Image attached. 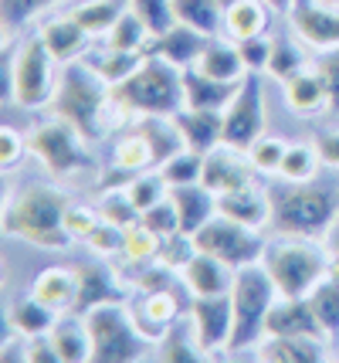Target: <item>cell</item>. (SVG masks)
I'll list each match as a JSON object with an SVG mask.
<instances>
[{"instance_id": "cell-1", "label": "cell", "mask_w": 339, "mask_h": 363, "mask_svg": "<svg viewBox=\"0 0 339 363\" xmlns=\"http://www.w3.org/2000/svg\"><path fill=\"white\" fill-rule=\"evenodd\" d=\"M51 112L58 119L71 123L88 143H96L102 133H109V129H115L119 123L130 119L113 99V85L102 75H96L85 58L68 62L62 68L58 92L51 99Z\"/></svg>"}, {"instance_id": "cell-18", "label": "cell", "mask_w": 339, "mask_h": 363, "mask_svg": "<svg viewBox=\"0 0 339 363\" xmlns=\"http://www.w3.org/2000/svg\"><path fill=\"white\" fill-rule=\"evenodd\" d=\"M31 296L38 302H45L58 316L75 313V306H79V269H65V265L41 269L38 279L31 282Z\"/></svg>"}, {"instance_id": "cell-48", "label": "cell", "mask_w": 339, "mask_h": 363, "mask_svg": "<svg viewBox=\"0 0 339 363\" xmlns=\"http://www.w3.org/2000/svg\"><path fill=\"white\" fill-rule=\"evenodd\" d=\"M122 238H126V228H119V224L102 218L96 224V231L85 238V245L96 255H102V258H113V255H122Z\"/></svg>"}, {"instance_id": "cell-20", "label": "cell", "mask_w": 339, "mask_h": 363, "mask_svg": "<svg viewBox=\"0 0 339 363\" xmlns=\"http://www.w3.org/2000/svg\"><path fill=\"white\" fill-rule=\"evenodd\" d=\"M217 214H224L231 221L248 224V228L261 231L265 224H272V197H268V190L255 187V184L227 190V194L217 197Z\"/></svg>"}, {"instance_id": "cell-11", "label": "cell", "mask_w": 339, "mask_h": 363, "mask_svg": "<svg viewBox=\"0 0 339 363\" xmlns=\"http://www.w3.org/2000/svg\"><path fill=\"white\" fill-rule=\"evenodd\" d=\"M265 133V99H261V82L258 72H248L238 85L234 99L224 109V129H221V143L234 146V150H248L251 143Z\"/></svg>"}, {"instance_id": "cell-53", "label": "cell", "mask_w": 339, "mask_h": 363, "mask_svg": "<svg viewBox=\"0 0 339 363\" xmlns=\"http://www.w3.org/2000/svg\"><path fill=\"white\" fill-rule=\"evenodd\" d=\"M24 153H31L28 150V136H21L14 126L0 129V167L4 170H14L17 160L24 157Z\"/></svg>"}, {"instance_id": "cell-5", "label": "cell", "mask_w": 339, "mask_h": 363, "mask_svg": "<svg viewBox=\"0 0 339 363\" xmlns=\"http://www.w3.org/2000/svg\"><path fill=\"white\" fill-rule=\"evenodd\" d=\"M275 302H278V289H275L272 275L265 272L261 262L234 272V285H231L234 330H231L227 357H238L244 350H258V343L265 340L268 313H272Z\"/></svg>"}, {"instance_id": "cell-60", "label": "cell", "mask_w": 339, "mask_h": 363, "mask_svg": "<svg viewBox=\"0 0 339 363\" xmlns=\"http://www.w3.org/2000/svg\"><path fill=\"white\" fill-rule=\"evenodd\" d=\"M323 4H329V7H339V0H323Z\"/></svg>"}, {"instance_id": "cell-47", "label": "cell", "mask_w": 339, "mask_h": 363, "mask_svg": "<svg viewBox=\"0 0 339 363\" xmlns=\"http://www.w3.org/2000/svg\"><path fill=\"white\" fill-rule=\"evenodd\" d=\"M130 7L143 17V24L153 31V38L163 31H170L177 24V11H173V0H130Z\"/></svg>"}, {"instance_id": "cell-27", "label": "cell", "mask_w": 339, "mask_h": 363, "mask_svg": "<svg viewBox=\"0 0 339 363\" xmlns=\"http://www.w3.org/2000/svg\"><path fill=\"white\" fill-rule=\"evenodd\" d=\"M241 82H217L200 75L197 68L183 72V106L187 109H207V112H224L227 102L234 99Z\"/></svg>"}, {"instance_id": "cell-46", "label": "cell", "mask_w": 339, "mask_h": 363, "mask_svg": "<svg viewBox=\"0 0 339 363\" xmlns=\"http://www.w3.org/2000/svg\"><path fill=\"white\" fill-rule=\"evenodd\" d=\"M98 214L105 218V221L119 224V228H130V224L143 221V214L136 211V204L130 201V194L126 187H113L109 194H102V204H98Z\"/></svg>"}, {"instance_id": "cell-33", "label": "cell", "mask_w": 339, "mask_h": 363, "mask_svg": "<svg viewBox=\"0 0 339 363\" xmlns=\"http://www.w3.org/2000/svg\"><path fill=\"white\" fill-rule=\"evenodd\" d=\"M309 302H312L316 316L323 323L329 347H336V340H339V265H333L329 275L309 292Z\"/></svg>"}, {"instance_id": "cell-23", "label": "cell", "mask_w": 339, "mask_h": 363, "mask_svg": "<svg viewBox=\"0 0 339 363\" xmlns=\"http://www.w3.org/2000/svg\"><path fill=\"white\" fill-rule=\"evenodd\" d=\"M38 34H41L45 48L51 51V58H54L58 65H68V62H79V58H85L88 41H92V34L85 31V28H81L71 14L48 21V24H45Z\"/></svg>"}, {"instance_id": "cell-7", "label": "cell", "mask_w": 339, "mask_h": 363, "mask_svg": "<svg viewBox=\"0 0 339 363\" xmlns=\"http://www.w3.org/2000/svg\"><path fill=\"white\" fill-rule=\"evenodd\" d=\"M54 58L45 48L41 34H24L17 51L7 62V95L21 109H45L58 92V79H54Z\"/></svg>"}, {"instance_id": "cell-3", "label": "cell", "mask_w": 339, "mask_h": 363, "mask_svg": "<svg viewBox=\"0 0 339 363\" xmlns=\"http://www.w3.org/2000/svg\"><path fill=\"white\" fill-rule=\"evenodd\" d=\"M261 265L272 275L282 299H302L329 275L333 255H329V248H319L316 238L278 235L275 241L265 245Z\"/></svg>"}, {"instance_id": "cell-16", "label": "cell", "mask_w": 339, "mask_h": 363, "mask_svg": "<svg viewBox=\"0 0 339 363\" xmlns=\"http://www.w3.org/2000/svg\"><path fill=\"white\" fill-rule=\"evenodd\" d=\"M292 31L299 34V41L319 48H339V11H333L329 4H312V0H295V7L289 11Z\"/></svg>"}, {"instance_id": "cell-9", "label": "cell", "mask_w": 339, "mask_h": 363, "mask_svg": "<svg viewBox=\"0 0 339 363\" xmlns=\"http://www.w3.org/2000/svg\"><path fill=\"white\" fill-rule=\"evenodd\" d=\"M85 143L88 140L81 136L79 129L71 126V123H65V119H58V116L38 123V126L28 133V150H31L34 157L45 163V170H48L51 177H58V180H68V177L96 167V160H92Z\"/></svg>"}, {"instance_id": "cell-56", "label": "cell", "mask_w": 339, "mask_h": 363, "mask_svg": "<svg viewBox=\"0 0 339 363\" xmlns=\"http://www.w3.org/2000/svg\"><path fill=\"white\" fill-rule=\"evenodd\" d=\"M17 360L28 363V336L11 330V336L0 343V363H17Z\"/></svg>"}, {"instance_id": "cell-58", "label": "cell", "mask_w": 339, "mask_h": 363, "mask_svg": "<svg viewBox=\"0 0 339 363\" xmlns=\"http://www.w3.org/2000/svg\"><path fill=\"white\" fill-rule=\"evenodd\" d=\"M268 4V11H275V14H289L292 7H295V0H265Z\"/></svg>"}, {"instance_id": "cell-38", "label": "cell", "mask_w": 339, "mask_h": 363, "mask_svg": "<svg viewBox=\"0 0 339 363\" xmlns=\"http://www.w3.org/2000/svg\"><path fill=\"white\" fill-rule=\"evenodd\" d=\"M319 150H316V143H289V150H285V160H282V167H278V177L285 180V184H309L316 170H319Z\"/></svg>"}, {"instance_id": "cell-49", "label": "cell", "mask_w": 339, "mask_h": 363, "mask_svg": "<svg viewBox=\"0 0 339 363\" xmlns=\"http://www.w3.org/2000/svg\"><path fill=\"white\" fill-rule=\"evenodd\" d=\"M143 224L146 228H153L160 238H170L180 231V218H177V207L170 201V194H166V201L160 204H153L149 211H143Z\"/></svg>"}, {"instance_id": "cell-34", "label": "cell", "mask_w": 339, "mask_h": 363, "mask_svg": "<svg viewBox=\"0 0 339 363\" xmlns=\"http://www.w3.org/2000/svg\"><path fill=\"white\" fill-rule=\"evenodd\" d=\"M126 7H130V0H85L79 7H71L68 14L75 17L92 38H105L113 31L115 21L126 14Z\"/></svg>"}, {"instance_id": "cell-59", "label": "cell", "mask_w": 339, "mask_h": 363, "mask_svg": "<svg viewBox=\"0 0 339 363\" xmlns=\"http://www.w3.org/2000/svg\"><path fill=\"white\" fill-rule=\"evenodd\" d=\"M333 360H339V340H336V347H333Z\"/></svg>"}, {"instance_id": "cell-6", "label": "cell", "mask_w": 339, "mask_h": 363, "mask_svg": "<svg viewBox=\"0 0 339 363\" xmlns=\"http://www.w3.org/2000/svg\"><path fill=\"white\" fill-rule=\"evenodd\" d=\"M272 197V224L278 235L323 238L339 218V204L333 190L309 187V184H285L268 190Z\"/></svg>"}, {"instance_id": "cell-32", "label": "cell", "mask_w": 339, "mask_h": 363, "mask_svg": "<svg viewBox=\"0 0 339 363\" xmlns=\"http://www.w3.org/2000/svg\"><path fill=\"white\" fill-rule=\"evenodd\" d=\"M54 323H58V313H51L45 302H38L34 296H24V299H17L11 309H7V326L21 336H45V333L54 330Z\"/></svg>"}, {"instance_id": "cell-13", "label": "cell", "mask_w": 339, "mask_h": 363, "mask_svg": "<svg viewBox=\"0 0 339 363\" xmlns=\"http://www.w3.org/2000/svg\"><path fill=\"white\" fill-rule=\"evenodd\" d=\"M130 316L136 330L143 333L146 343H160L183 316V302L170 289H153V292H136L130 302Z\"/></svg>"}, {"instance_id": "cell-31", "label": "cell", "mask_w": 339, "mask_h": 363, "mask_svg": "<svg viewBox=\"0 0 339 363\" xmlns=\"http://www.w3.org/2000/svg\"><path fill=\"white\" fill-rule=\"evenodd\" d=\"M268 28V4L265 0H227L224 4V31L234 41L258 38Z\"/></svg>"}, {"instance_id": "cell-54", "label": "cell", "mask_w": 339, "mask_h": 363, "mask_svg": "<svg viewBox=\"0 0 339 363\" xmlns=\"http://www.w3.org/2000/svg\"><path fill=\"white\" fill-rule=\"evenodd\" d=\"M28 363H62L58 350H54V340H51V333H45V336H31V340H28Z\"/></svg>"}, {"instance_id": "cell-42", "label": "cell", "mask_w": 339, "mask_h": 363, "mask_svg": "<svg viewBox=\"0 0 339 363\" xmlns=\"http://www.w3.org/2000/svg\"><path fill=\"white\" fill-rule=\"evenodd\" d=\"M51 4H62V0H0V28H4V41L11 45L14 41V34L31 21L38 17L45 7Z\"/></svg>"}, {"instance_id": "cell-50", "label": "cell", "mask_w": 339, "mask_h": 363, "mask_svg": "<svg viewBox=\"0 0 339 363\" xmlns=\"http://www.w3.org/2000/svg\"><path fill=\"white\" fill-rule=\"evenodd\" d=\"M98 221H102V214L85 204H68V211H65V228H68V235H71V241H85V238L96 231Z\"/></svg>"}, {"instance_id": "cell-14", "label": "cell", "mask_w": 339, "mask_h": 363, "mask_svg": "<svg viewBox=\"0 0 339 363\" xmlns=\"http://www.w3.org/2000/svg\"><path fill=\"white\" fill-rule=\"evenodd\" d=\"M146 170H156V153H153V143L143 129L132 123V129L126 136H119L113 146V174L102 177V187H126L132 177L146 174Z\"/></svg>"}, {"instance_id": "cell-21", "label": "cell", "mask_w": 339, "mask_h": 363, "mask_svg": "<svg viewBox=\"0 0 339 363\" xmlns=\"http://www.w3.org/2000/svg\"><path fill=\"white\" fill-rule=\"evenodd\" d=\"M261 363H323L333 360V347L312 336H265L258 343Z\"/></svg>"}, {"instance_id": "cell-41", "label": "cell", "mask_w": 339, "mask_h": 363, "mask_svg": "<svg viewBox=\"0 0 339 363\" xmlns=\"http://www.w3.org/2000/svg\"><path fill=\"white\" fill-rule=\"evenodd\" d=\"M163 174V180L170 184V187H183V184H200V177H204V153H197L190 146H183L180 153L166 160L163 167H156Z\"/></svg>"}, {"instance_id": "cell-57", "label": "cell", "mask_w": 339, "mask_h": 363, "mask_svg": "<svg viewBox=\"0 0 339 363\" xmlns=\"http://www.w3.org/2000/svg\"><path fill=\"white\" fill-rule=\"evenodd\" d=\"M326 248H329V255H333V265H339V218L333 221L329 235H326Z\"/></svg>"}, {"instance_id": "cell-17", "label": "cell", "mask_w": 339, "mask_h": 363, "mask_svg": "<svg viewBox=\"0 0 339 363\" xmlns=\"http://www.w3.org/2000/svg\"><path fill=\"white\" fill-rule=\"evenodd\" d=\"M265 336H312V340H326V330L319 323V316H316L309 296H302V299H282L278 296V302L268 313Z\"/></svg>"}, {"instance_id": "cell-37", "label": "cell", "mask_w": 339, "mask_h": 363, "mask_svg": "<svg viewBox=\"0 0 339 363\" xmlns=\"http://www.w3.org/2000/svg\"><path fill=\"white\" fill-rule=\"evenodd\" d=\"M143 58H146V55H139V51H115V48H105L102 55H85L88 68H92L96 75H102L109 85L126 82L132 72L139 68V62H143Z\"/></svg>"}, {"instance_id": "cell-24", "label": "cell", "mask_w": 339, "mask_h": 363, "mask_svg": "<svg viewBox=\"0 0 339 363\" xmlns=\"http://www.w3.org/2000/svg\"><path fill=\"white\" fill-rule=\"evenodd\" d=\"M170 201L177 207L180 231L194 238L204 224L217 214V194H210L204 184H183V187H170Z\"/></svg>"}, {"instance_id": "cell-22", "label": "cell", "mask_w": 339, "mask_h": 363, "mask_svg": "<svg viewBox=\"0 0 339 363\" xmlns=\"http://www.w3.org/2000/svg\"><path fill=\"white\" fill-rule=\"evenodd\" d=\"M180 275H183V289L190 296H224V292H231V285H234V269L207 252H197L183 265Z\"/></svg>"}, {"instance_id": "cell-26", "label": "cell", "mask_w": 339, "mask_h": 363, "mask_svg": "<svg viewBox=\"0 0 339 363\" xmlns=\"http://www.w3.org/2000/svg\"><path fill=\"white\" fill-rule=\"evenodd\" d=\"M282 92H285V102L295 116H319L323 109H329V92H326V82L316 68L295 72L292 79L282 82Z\"/></svg>"}, {"instance_id": "cell-45", "label": "cell", "mask_w": 339, "mask_h": 363, "mask_svg": "<svg viewBox=\"0 0 339 363\" xmlns=\"http://www.w3.org/2000/svg\"><path fill=\"white\" fill-rule=\"evenodd\" d=\"M306 68V55L299 51V48L292 45V41H285V38H272V58H268V75L278 82L292 79L295 72H302Z\"/></svg>"}, {"instance_id": "cell-40", "label": "cell", "mask_w": 339, "mask_h": 363, "mask_svg": "<svg viewBox=\"0 0 339 363\" xmlns=\"http://www.w3.org/2000/svg\"><path fill=\"white\" fill-rule=\"evenodd\" d=\"M160 248H163V238L146 228L143 221H136L126 228V238H122V258L130 265H149L160 258Z\"/></svg>"}, {"instance_id": "cell-55", "label": "cell", "mask_w": 339, "mask_h": 363, "mask_svg": "<svg viewBox=\"0 0 339 363\" xmlns=\"http://www.w3.org/2000/svg\"><path fill=\"white\" fill-rule=\"evenodd\" d=\"M312 143H316V150H319L323 163H329V167H336L339 170V129H326V133H319Z\"/></svg>"}, {"instance_id": "cell-30", "label": "cell", "mask_w": 339, "mask_h": 363, "mask_svg": "<svg viewBox=\"0 0 339 363\" xmlns=\"http://www.w3.org/2000/svg\"><path fill=\"white\" fill-rule=\"evenodd\" d=\"M51 340H54V350L62 363H85L92 360V340H88V326L79 313H65L58 316L54 330H51Z\"/></svg>"}, {"instance_id": "cell-10", "label": "cell", "mask_w": 339, "mask_h": 363, "mask_svg": "<svg viewBox=\"0 0 339 363\" xmlns=\"http://www.w3.org/2000/svg\"><path fill=\"white\" fill-rule=\"evenodd\" d=\"M194 245H197V252H207L214 258H221L234 272L261 262V255H265V245L258 241V231L248 228V224L231 221L224 214H214L194 235Z\"/></svg>"}, {"instance_id": "cell-25", "label": "cell", "mask_w": 339, "mask_h": 363, "mask_svg": "<svg viewBox=\"0 0 339 363\" xmlns=\"http://www.w3.org/2000/svg\"><path fill=\"white\" fill-rule=\"evenodd\" d=\"M102 302H126V292L109 269H102L96 262H85V265H79V306H75V313L85 316L88 309H96Z\"/></svg>"}, {"instance_id": "cell-35", "label": "cell", "mask_w": 339, "mask_h": 363, "mask_svg": "<svg viewBox=\"0 0 339 363\" xmlns=\"http://www.w3.org/2000/svg\"><path fill=\"white\" fill-rule=\"evenodd\" d=\"M173 11H177V24H187L207 38H217V31L224 28L221 0H173Z\"/></svg>"}, {"instance_id": "cell-29", "label": "cell", "mask_w": 339, "mask_h": 363, "mask_svg": "<svg viewBox=\"0 0 339 363\" xmlns=\"http://www.w3.org/2000/svg\"><path fill=\"white\" fill-rule=\"evenodd\" d=\"M194 68L200 75L217 79V82H241L244 75H248L238 45H224V41H217V38L207 41V48L200 51V58H197Z\"/></svg>"}, {"instance_id": "cell-2", "label": "cell", "mask_w": 339, "mask_h": 363, "mask_svg": "<svg viewBox=\"0 0 339 363\" xmlns=\"http://www.w3.org/2000/svg\"><path fill=\"white\" fill-rule=\"evenodd\" d=\"M68 201L62 190L54 187H21L14 194H7L4 201V214H0V228L7 238L17 241H28L34 248H45V252H65L71 245V235L65 228V211Z\"/></svg>"}, {"instance_id": "cell-39", "label": "cell", "mask_w": 339, "mask_h": 363, "mask_svg": "<svg viewBox=\"0 0 339 363\" xmlns=\"http://www.w3.org/2000/svg\"><path fill=\"white\" fill-rule=\"evenodd\" d=\"M160 360L166 363H197V360H207V353L200 350V343H197L194 330H190V323L183 319V326H173V330L166 333L160 340Z\"/></svg>"}, {"instance_id": "cell-51", "label": "cell", "mask_w": 339, "mask_h": 363, "mask_svg": "<svg viewBox=\"0 0 339 363\" xmlns=\"http://www.w3.org/2000/svg\"><path fill=\"white\" fill-rule=\"evenodd\" d=\"M316 72L323 75L329 92V112H339V48H326L323 58H316Z\"/></svg>"}, {"instance_id": "cell-15", "label": "cell", "mask_w": 339, "mask_h": 363, "mask_svg": "<svg viewBox=\"0 0 339 363\" xmlns=\"http://www.w3.org/2000/svg\"><path fill=\"white\" fill-rule=\"evenodd\" d=\"M251 160L244 150H234V146H214L210 153H204V177L200 184L210 190V194H227V190H238V187H248L251 184Z\"/></svg>"}, {"instance_id": "cell-8", "label": "cell", "mask_w": 339, "mask_h": 363, "mask_svg": "<svg viewBox=\"0 0 339 363\" xmlns=\"http://www.w3.org/2000/svg\"><path fill=\"white\" fill-rule=\"evenodd\" d=\"M88 340H92V360L96 363H132L143 357L146 340L136 330L126 302H102L85 313Z\"/></svg>"}, {"instance_id": "cell-52", "label": "cell", "mask_w": 339, "mask_h": 363, "mask_svg": "<svg viewBox=\"0 0 339 363\" xmlns=\"http://www.w3.org/2000/svg\"><path fill=\"white\" fill-rule=\"evenodd\" d=\"M238 51H241L248 72H265V68H268V58H272V41H268L265 34L244 38V41H238Z\"/></svg>"}, {"instance_id": "cell-36", "label": "cell", "mask_w": 339, "mask_h": 363, "mask_svg": "<svg viewBox=\"0 0 339 363\" xmlns=\"http://www.w3.org/2000/svg\"><path fill=\"white\" fill-rule=\"evenodd\" d=\"M153 41V31L143 24V17L136 14L132 7H126V14L113 24V31L105 34V48H115V51H139L146 55V48Z\"/></svg>"}, {"instance_id": "cell-4", "label": "cell", "mask_w": 339, "mask_h": 363, "mask_svg": "<svg viewBox=\"0 0 339 363\" xmlns=\"http://www.w3.org/2000/svg\"><path fill=\"white\" fill-rule=\"evenodd\" d=\"M113 99L126 116H177L183 109V72L177 65L146 55L126 82L113 85Z\"/></svg>"}, {"instance_id": "cell-28", "label": "cell", "mask_w": 339, "mask_h": 363, "mask_svg": "<svg viewBox=\"0 0 339 363\" xmlns=\"http://www.w3.org/2000/svg\"><path fill=\"white\" fill-rule=\"evenodd\" d=\"M183 143L197 150V153H210L214 146H221V129H224V112H207V109H183L173 116Z\"/></svg>"}, {"instance_id": "cell-19", "label": "cell", "mask_w": 339, "mask_h": 363, "mask_svg": "<svg viewBox=\"0 0 339 363\" xmlns=\"http://www.w3.org/2000/svg\"><path fill=\"white\" fill-rule=\"evenodd\" d=\"M207 34L194 31V28H187V24H173L170 31L156 34L149 48H146V55H156L163 62L177 65L180 72H187V68H194L197 58H200V51L207 48Z\"/></svg>"}, {"instance_id": "cell-12", "label": "cell", "mask_w": 339, "mask_h": 363, "mask_svg": "<svg viewBox=\"0 0 339 363\" xmlns=\"http://www.w3.org/2000/svg\"><path fill=\"white\" fill-rule=\"evenodd\" d=\"M187 323L194 330L200 350L214 360V353L227 357V343H231V330H234V309H231V292L224 296H194L187 306Z\"/></svg>"}, {"instance_id": "cell-44", "label": "cell", "mask_w": 339, "mask_h": 363, "mask_svg": "<svg viewBox=\"0 0 339 363\" xmlns=\"http://www.w3.org/2000/svg\"><path fill=\"white\" fill-rule=\"evenodd\" d=\"M285 150H289V143L282 140V136L261 133L258 140L251 143L244 153H248V160H251L255 174H278V167H282V160H285Z\"/></svg>"}, {"instance_id": "cell-43", "label": "cell", "mask_w": 339, "mask_h": 363, "mask_svg": "<svg viewBox=\"0 0 339 363\" xmlns=\"http://www.w3.org/2000/svg\"><path fill=\"white\" fill-rule=\"evenodd\" d=\"M126 194H130V201L136 204V211L143 214V211H149L153 204L166 201V194H170V184L163 180L160 170H146V174L132 177L130 184H126Z\"/></svg>"}]
</instances>
